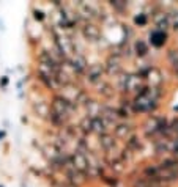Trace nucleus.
Returning a JSON list of instances; mask_svg holds the SVG:
<instances>
[{"label": "nucleus", "mask_w": 178, "mask_h": 187, "mask_svg": "<svg viewBox=\"0 0 178 187\" xmlns=\"http://www.w3.org/2000/svg\"><path fill=\"white\" fill-rule=\"evenodd\" d=\"M139 47H140V52H139V54H140V55H144V54L147 52V46L144 44V41H137L136 49H139Z\"/></svg>", "instance_id": "nucleus-1"}]
</instances>
